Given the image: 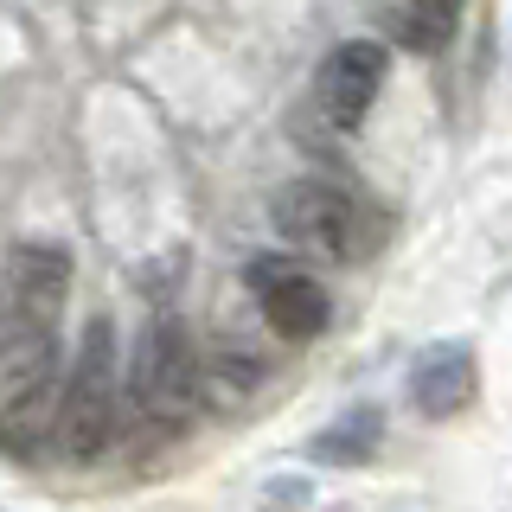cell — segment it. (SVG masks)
<instances>
[{
  "instance_id": "cell-1",
  "label": "cell",
  "mask_w": 512,
  "mask_h": 512,
  "mask_svg": "<svg viewBox=\"0 0 512 512\" xmlns=\"http://www.w3.org/2000/svg\"><path fill=\"white\" fill-rule=\"evenodd\" d=\"M199 416V346L186 340L180 314H154L141 327L135 372L122 391V429L135 455H160L167 442H180Z\"/></svg>"
},
{
  "instance_id": "cell-2",
  "label": "cell",
  "mask_w": 512,
  "mask_h": 512,
  "mask_svg": "<svg viewBox=\"0 0 512 512\" xmlns=\"http://www.w3.org/2000/svg\"><path fill=\"white\" fill-rule=\"evenodd\" d=\"M269 218L295 250L327 256V263H365L391 244V212L333 180H288L269 205Z\"/></svg>"
},
{
  "instance_id": "cell-3",
  "label": "cell",
  "mask_w": 512,
  "mask_h": 512,
  "mask_svg": "<svg viewBox=\"0 0 512 512\" xmlns=\"http://www.w3.org/2000/svg\"><path fill=\"white\" fill-rule=\"evenodd\" d=\"M122 436V372H116V327L103 314L84 327L71 359V384L58 397V423H52V448L71 468L103 461V448Z\"/></svg>"
},
{
  "instance_id": "cell-4",
  "label": "cell",
  "mask_w": 512,
  "mask_h": 512,
  "mask_svg": "<svg viewBox=\"0 0 512 512\" xmlns=\"http://www.w3.org/2000/svg\"><path fill=\"white\" fill-rule=\"evenodd\" d=\"M71 301V250L26 237L7 256L0 282V359L20 352H58V314Z\"/></svg>"
},
{
  "instance_id": "cell-5",
  "label": "cell",
  "mask_w": 512,
  "mask_h": 512,
  "mask_svg": "<svg viewBox=\"0 0 512 512\" xmlns=\"http://www.w3.org/2000/svg\"><path fill=\"white\" fill-rule=\"evenodd\" d=\"M384 77H391V45H378V39H340L327 58H320V71H314V96H308L314 122L333 128V135H352V128L372 116Z\"/></svg>"
},
{
  "instance_id": "cell-6",
  "label": "cell",
  "mask_w": 512,
  "mask_h": 512,
  "mask_svg": "<svg viewBox=\"0 0 512 512\" xmlns=\"http://www.w3.org/2000/svg\"><path fill=\"white\" fill-rule=\"evenodd\" d=\"M52 365H58V352H20V359H0V455L26 461V468L52 448V423H58Z\"/></svg>"
},
{
  "instance_id": "cell-7",
  "label": "cell",
  "mask_w": 512,
  "mask_h": 512,
  "mask_svg": "<svg viewBox=\"0 0 512 512\" xmlns=\"http://www.w3.org/2000/svg\"><path fill=\"white\" fill-rule=\"evenodd\" d=\"M250 288L263 295V320H269V333L288 346H308L327 333V320H333V295L320 288L301 263H276V256H256L250 263Z\"/></svg>"
},
{
  "instance_id": "cell-8",
  "label": "cell",
  "mask_w": 512,
  "mask_h": 512,
  "mask_svg": "<svg viewBox=\"0 0 512 512\" xmlns=\"http://www.w3.org/2000/svg\"><path fill=\"white\" fill-rule=\"evenodd\" d=\"M410 404L429 416V423H448L474 404L480 391V365H474V346L468 340H436L410 359Z\"/></svg>"
},
{
  "instance_id": "cell-9",
  "label": "cell",
  "mask_w": 512,
  "mask_h": 512,
  "mask_svg": "<svg viewBox=\"0 0 512 512\" xmlns=\"http://www.w3.org/2000/svg\"><path fill=\"white\" fill-rule=\"evenodd\" d=\"M461 7H468V0H391V7H384V39H391L397 52L436 58L461 32Z\"/></svg>"
},
{
  "instance_id": "cell-10",
  "label": "cell",
  "mask_w": 512,
  "mask_h": 512,
  "mask_svg": "<svg viewBox=\"0 0 512 512\" xmlns=\"http://www.w3.org/2000/svg\"><path fill=\"white\" fill-rule=\"evenodd\" d=\"M378 442H384V410L378 404H352V410H340L308 442V461H327V468H359V461L378 455Z\"/></svg>"
},
{
  "instance_id": "cell-11",
  "label": "cell",
  "mask_w": 512,
  "mask_h": 512,
  "mask_svg": "<svg viewBox=\"0 0 512 512\" xmlns=\"http://www.w3.org/2000/svg\"><path fill=\"white\" fill-rule=\"evenodd\" d=\"M263 384V365L250 352H199V410H237Z\"/></svg>"
}]
</instances>
